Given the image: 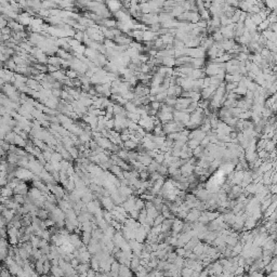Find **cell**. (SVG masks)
I'll list each match as a JSON object with an SVG mask.
<instances>
[{"label": "cell", "mask_w": 277, "mask_h": 277, "mask_svg": "<svg viewBox=\"0 0 277 277\" xmlns=\"http://www.w3.org/2000/svg\"><path fill=\"white\" fill-rule=\"evenodd\" d=\"M154 35H155V34L151 33V32H148V33H145L144 34V39H151V38L154 37Z\"/></svg>", "instance_id": "cell-3"}, {"label": "cell", "mask_w": 277, "mask_h": 277, "mask_svg": "<svg viewBox=\"0 0 277 277\" xmlns=\"http://www.w3.org/2000/svg\"><path fill=\"white\" fill-rule=\"evenodd\" d=\"M265 2L269 9H274L276 5V0H265Z\"/></svg>", "instance_id": "cell-2"}, {"label": "cell", "mask_w": 277, "mask_h": 277, "mask_svg": "<svg viewBox=\"0 0 277 277\" xmlns=\"http://www.w3.org/2000/svg\"><path fill=\"white\" fill-rule=\"evenodd\" d=\"M106 4H107V9H109L112 12H117L119 11L122 4L120 2L119 0H107L106 1Z\"/></svg>", "instance_id": "cell-1"}]
</instances>
